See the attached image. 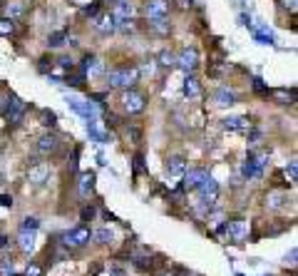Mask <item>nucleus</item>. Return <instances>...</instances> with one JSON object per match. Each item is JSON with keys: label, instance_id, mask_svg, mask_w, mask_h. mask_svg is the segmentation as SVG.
Returning <instances> with one entry per match:
<instances>
[{"label": "nucleus", "instance_id": "nucleus-30", "mask_svg": "<svg viewBox=\"0 0 298 276\" xmlns=\"http://www.w3.org/2000/svg\"><path fill=\"white\" fill-rule=\"evenodd\" d=\"M13 30H15V23H13L10 18H3V20H0V35H10Z\"/></svg>", "mask_w": 298, "mask_h": 276}, {"label": "nucleus", "instance_id": "nucleus-42", "mask_svg": "<svg viewBox=\"0 0 298 276\" xmlns=\"http://www.w3.org/2000/svg\"><path fill=\"white\" fill-rule=\"evenodd\" d=\"M179 5H181V8H189V5H191V0H179Z\"/></svg>", "mask_w": 298, "mask_h": 276}, {"label": "nucleus", "instance_id": "nucleus-13", "mask_svg": "<svg viewBox=\"0 0 298 276\" xmlns=\"http://www.w3.org/2000/svg\"><path fill=\"white\" fill-rule=\"evenodd\" d=\"M94 182H97V174L94 172H82L80 179H77V189H80V197L89 199V194L94 192Z\"/></svg>", "mask_w": 298, "mask_h": 276}, {"label": "nucleus", "instance_id": "nucleus-39", "mask_svg": "<svg viewBox=\"0 0 298 276\" xmlns=\"http://www.w3.org/2000/svg\"><path fill=\"white\" fill-rule=\"evenodd\" d=\"M77 157H80V150H75V152H72V162H70V169H72V172L77 169Z\"/></svg>", "mask_w": 298, "mask_h": 276}, {"label": "nucleus", "instance_id": "nucleus-22", "mask_svg": "<svg viewBox=\"0 0 298 276\" xmlns=\"http://www.w3.org/2000/svg\"><path fill=\"white\" fill-rule=\"evenodd\" d=\"M157 62H159V67H164V70L177 67V58H174V53H169V50H162L159 58H157Z\"/></svg>", "mask_w": 298, "mask_h": 276}, {"label": "nucleus", "instance_id": "nucleus-32", "mask_svg": "<svg viewBox=\"0 0 298 276\" xmlns=\"http://www.w3.org/2000/svg\"><path fill=\"white\" fill-rule=\"evenodd\" d=\"M286 174H288V179H296V177H298V162H296V159H291V162H288Z\"/></svg>", "mask_w": 298, "mask_h": 276}, {"label": "nucleus", "instance_id": "nucleus-38", "mask_svg": "<svg viewBox=\"0 0 298 276\" xmlns=\"http://www.w3.org/2000/svg\"><path fill=\"white\" fill-rule=\"evenodd\" d=\"M0 204H3V207H13V197H10V194H3V197H0Z\"/></svg>", "mask_w": 298, "mask_h": 276}, {"label": "nucleus", "instance_id": "nucleus-7", "mask_svg": "<svg viewBox=\"0 0 298 276\" xmlns=\"http://www.w3.org/2000/svg\"><path fill=\"white\" fill-rule=\"evenodd\" d=\"M196 65H199V53H196L194 48H184V50L179 53L177 67H181L186 75H189V72H194V70H196Z\"/></svg>", "mask_w": 298, "mask_h": 276}, {"label": "nucleus", "instance_id": "nucleus-16", "mask_svg": "<svg viewBox=\"0 0 298 276\" xmlns=\"http://www.w3.org/2000/svg\"><path fill=\"white\" fill-rule=\"evenodd\" d=\"M221 124H224V129H229V132H249V129H251V120H249V117H226Z\"/></svg>", "mask_w": 298, "mask_h": 276}, {"label": "nucleus", "instance_id": "nucleus-20", "mask_svg": "<svg viewBox=\"0 0 298 276\" xmlns=\"http://www.w3.org/2000/svg\"><path fill=\"white\" fill-rule=\"evenodd\" d=\"M18 246H20L25 254H30V251L35 249V232L23 229V232H20V237H18Z\"/></svg>", "mask_w": 298, "mask_h": 276}, {"label": "nucleus", "instance_id": "nucleus-27", "mask_svg": "<svg viewBox=\"0 0 298 276\" xmlns=\"http://www.w3.org/2000/svg\"><path fill=\"white\" fill-rule=\"evenodd\" d=\"M92 237L97 239V244H112V232L110 229H97Z\"/></svg>", "mask_w": 298, "mask_h": 276}, {"label": "nucleus", "instance_id": "nucleus-17", "mask_svg": "<svg viewBox=\"0 0 298 276\" xmlns=\"http://www.w3.org/2000/svg\"><path fill=\"white\" fill-rule=\"evenodd\" d=\"M184 172H186V162H184V157H169V159H167V174H169V177H174V179H177V177H181V174H184Z\"/></svg>", "mask_w": 298, "mask_h": 276}, {"label": "nucleus", "instance_id": "nucleus-43", "mask_svg": "<svg viewBox=\"0 0 298 276\" xmlns=\"http://www.w3.org/2000/svg\"><path fill=\"white\" fill-rule=\"evenodd\" d=\"M5 244H8V237H0V249H3Z\"/></svg>", "mask_w": 298, "mask_h": 276}, {"label": "nucleus", "instance_id": "nucleus-41", "mask_svg": "<svg viewBox=\"0 0 298 276\" xmlns=\"http://www.w3.org/2000/svg\"><path fill=\"white\" fill-rule=\"evenodd\" d=\"M276 97H281V102H288V97H293V95H288L286 90H278L276 92Z\"/></svg>", "mask_w": 298, "mask_h": 276}, {"label": "nucleus", "instance_id": "nucleus-3", "mask_svg": "<svg viewBox=\"0 0 298 276\" xmlns=\"http://www.w3.org/2000/svg\"><path fill=\"white\" fill-rule=\"evenodd\" d=\"M122 107L129 112V115H139L144 107H147V100H144V95L137 90H124V95H122Z\"/></svg>", "mask_w": 298, "mask_h": 276}, {"label": "nucleus", "instance_id": "nucleus-8", "mask_svg": "<svg viewBox=\"0 0 298 276\" xmlns=\"http://www.w3.org/2000/svg\"><path fill=\"white\" fill-rule=\"evenodd\" d=\"M216 232L219 234H229L234 242H243L246 234H249V226H246V221H229V224H221Z\"/></svg>", "mask_w": 298, "mask_h": 276}, {"label": "nucleus", "instance_id": "nucleus-21", "mask_svg": "<svg viewBox=\"0 0 298 276\" xmlns=\"http://www.w3.org/2000/svg\"><path fill=\"white\" fill-rule=\"evenodd\" d=\"M214 97H216L219 105H234L236 102V95L231 90H226V87H219V90L214 92Z\"/></svg>", "mask_w": 298, "mask_h": 276}, {"label": "nucleus", "instance_id": "nucleus-6", "mask_svg": "<svg viewBox=\"0 0 298 276\" xmlns=\"http://www.w3.org/2000/svg\"><path fill=\"white\" fill-rule=\"evenodd\" d=\"M196 189H199V197H202V202H204V204H209V207H211V204L216 202V197H219V182H216L211 174H209L207 179L199 184Z\"/></svg>", "mask_w": 298, "mask_h": 276}, {"label": "nucleus", "instance_id": "nucleus-11", "mask_svg": "<svg viewBox=\"0 0 298 276\" xmlns=\"http://www.w3.org/2000/svg\"><path fill=\"white\" fill-rule=\"evenodd\" d=\"M50 179V167L47 164H32L28 172V182L35 187H42V184Z\"/></svg>", "mask_w": 298, "mask_h": 276}, {"label": "nucleus", "instance_id": "nucleus-37", "mask_svg": "<svg viewBox=\"0 0 298 276\" xmlns=\"http://www.w3.org/2000/svg\"><path fill=\"white\" fill-rule=\"evenodd\" d=\"M254 90L256 92H268V87L261 82V77H256V80H254Z\"/></svg>", "mask_w": 298, "mask_h": 276}, {"label": "nucleus", "instance_id": "nucleus-25", "mask_svg": "<svg viewBox=\"0 0 298 276\" xmlns=\"http://www.w3.org/2000/svg\"><path fill=\"white\" fill-rule=\"evenodd\" d=\"M65 42H67V32H62V30L53 32V35L47 37V45H50V48H62Z\"/></svg>", "mask_w": 298, "mask_h": 276}, {"label": "nucleus", "instance_id": "nucleus-40", "mask_svg": "<svg viewBox=\"0 0 298 276\" xmlns=\"http://www.w3.org/2000/svg\"><path fill=\"white\" fill-rule=\"evenodd\" d=\"M94 216V207H85L82 209V219H92Z\"/></svg>", "mask_w": 298, "mask_h": 276}, {"label": "nucleus", "instance_id": "nucleus-44", "mask_svg": "<svg viewBox=\"0 0 298 276\" xmlns=\"http://www.w3.org/2000/svg\"><path fill=\"white\" fill-rule=\"evenodd\" d=\"M3 110H5V100L0 97V112H3Z\"/></svg>", "mask_w": 298, "mask_h": 276}, {"label": "nucleus", "instance_id": "nucleus-10", "mask_svg": "<svg viewBox=\"0 0 298 276\" xmlns=\"http://www.w3.org/2000/svg\"><path fill=\"white\" fill-rule=\"evenodd\" d=\"M181 177H184V182H181V187H184V189H196V187H199V184L209 177V172H207V169H202V167H196V169L184 172Z\"/></svg>", "mask_w": 298, "mask_h": 276}, {"label": "nucleus", "instance_id": "nucleus-5", "mask_svg": "<svg viewBox=\"0 0 298 276\" xmlns=\"http://www.w3.org/2000/svg\"><path fill=\"white\" fill-rule=\"evenodd\" d=\"M25 110H28V105L23 102V100H18V97H10L8 102H5V117H8V122L18 124L23 120V115H25Z\"/></svg>", "mask_w": 298, "mask_h": 276}, {"label": "nucleus", "instance_id": "nucleus-36", "mask_svg": "<svg viewBox=\"0 0 298 276\" xmlns=\"http://www.w3.org/2000/svg\"><path fill=\"white\" fill-rule=\"evenodd\" d=\"M25 276H42V269H40L37 264H30L28 271H25Z\"/></svg>", "mask_w": 298, "mask_h": 276}, {"label": "nucleus", "instance_id": "nucleus-24", "mask_svg": "<svg viewBox=\"0 0 298 276\" xmlns=\"http://www.w3.org/2000/svg\"><path fill=\"white\" fill-rule=\"evenodd\" d=\"M286 199H288L286 194H281V192H273V194L268 197L266 204L271 207V209H278V207H283V204H286Z\"/></svg>", "mask_w": 298, "mask_h": 276}, {"label": "nucleus", "instance_id": "nucleus-18", "mask_svg": "<svg viewBox=\"0 0 298 276\" xmlns=\"http://www.w3.org/2000/svg\"><path fill=\"white\" fill-rule=\"evenodd\" d=\"M58 137L55 134H42L40 140H37V152L40 154H53L58 150Z\"/></svg>", "mask_w": 298, "mask_h": 276}, {"label": "nucleus", "instance_id": "nucleus-15", "mask_svg": "<svg viewBox=\"0 0 298 276\" xmlns=\"http://www.w3.org/2000/svg\"><path fill=\"white\" fill-rule=\"evenodd\" d=\"M132 13H134V5L129 3V0H117L115 3V8H112V18L122 23V20H129L132 18Z\"/></svg>", "mask_w": 298, "mask_h": 276}, {"label": "nucleus", "instance_id": "nucleus-9", "mask_svg": "<svg viewBox=\"0 0 298 276\" xmlns=\"http://www.w3.org/2000/svg\"><path fill=\"white\" fill-rule=\"evenodd\" d=\"M264 164H266V157H249L246 159V164H243V177L246 179H256V177H261V172H264Z\"/></svg>", "mask_w": 298, "mask_h": 276}, {"label": "nucleus", "instance_id": "nucleus-19", "mask_svg": "<svg viewBox=\"0 0 298 276\" xmlns=\"http://www.w3.org/2000/svg\"><path fill=\"white\" fill-rule=\"evenodd\" d=\"M184 95L189 97V100H194V97H199L202 95V85H199V80L189 72L186 75V80H184Z\"/></svg>", "mask_w": 298, "mask_h": 276}, {"label": "nucleus", "instance_id": "nucleus-33", "mask_svg": "<svg viewBox=\"0 0 298 276\" xmlns=\"http://www.w3.org/2000/svg\"><path fill=\"white\" fill-rule=\"evenodd\" d=\"M144 172V157L142 154H134V174Z\"/></svg>", "mask_w": 298, "mask_h": 276}, {"label": "nucleus", "instance_id": "nucleus-12", "mask_svg": "<svg viewBox=\"0 0 298 276\" xmlns=\"http://www.w3.org/2000/svg\"><path fill=\"white\" fill-rule=\"evenodd\" d=\"M169 13V3L167 0H149L147 3V18L149 20H162Z\"/></svg>", "mask_w": 298, "mask_h": 276}, {"label": "nucleus", "instance_id": "nucleus-34", "mask_svg": "<svg viewBox=\"0 0 298 276\" xmlns=\"http://www.w3.org/2000/svg\"><path fill=\"white\" fill-rule=\"evenodd\" d=\"M152 25H154V30H159V32H169V25L164 23V18L162 20H149Z\"/></svg>", "mask_w": 298, "mask_h": 276}, {"label": "nucleus", "instance_id": "nucleus-29", "mask_svg": "<svg viewBox=\"0 0 298 276\" xmlns=\"http://www.w3.org/2000/svg\"><path fill=\"white\" fill-rule=\"evenodd\" d=\"M40 122L47 124V127H55V112H50V110H42V112H40Z\"/></svg>", "mask_w": 298, "mask_h": 276}, {"label": "nucleus", "instance_id": "nucleus-14", "mask_svg": "<svg viewBox=\"0 0 298 276\" xmlns=\"http://www.w3.org/2000/svg\"><path fill=\"white\" fill-rule=\"evenodd\" d=\"M92 20H94V28L102 32V35H112V32L117 30V20L112 18V13L110 15H94Z\"/></svg>", "mask_w": 298, "mask_h": 276}, {"label": "nucleus", "instance_id": "nucleus-1", "mask_svg": "<svg viewBox=\"0 0 298 276\" xmlns=\"http://www.w3.org/2000/svg\"><path fill=\"white\" fill-rule=\"evenodd\" d=\"M139 80V70L134 65H124V67H117L107 75V85L110 90H129L134 82Z\"/></svg>", "mask_w": 298, "mask_h": 276}, {"label": "nucleus", "instance_id": "nucleus-31", "mask_svg": "<svg viewBox=\"0 0 298 276\" xmlns=\"http://www.w3.org/2000/svg\"><path fill=\"white\" fill-rule=\"evenodd\" d=\"M37 226H40V219L37 216H28L23 221V229H28V232H37Z\"/></svg>", "mask_w": 298, "mask_h": 276}, {"label": "nucleus", "instance_id": "nucleus-23", "mask_svg": "<svg viewBox=\"0 0 298 276\" xmlns=\"http://www.w3.org/2000/svg\"><path fill=\"white\" fill-rule=\"evenodd\" d=\"M87 134L94 140V142H107V134L97 127V120H89L87 122Z\"/></svg>", "mask_w": 298, "mask_h": 276}, {"label": "nucleus", "instance_id": "nucleus-35", "mask_svg": "<svg viewBox=\"0 0 298 276\" xmlns=\"http://www.w3.org/2000/svg\"><path fill=\"white\" fill-rule=\"evenodd\" d=\"M85 15H87V18L100 15V3H92V5H87V8H85Z\"/></svg>", "mask_w": 298, "mask_h": 276}, {"label": "nucleus", "instance_id": "nucleus-28", "mask_svg": "<svg viewBox=\"0 0 298 276\" xmlns=\"http://www.w3.org/2000/svg\"><path fill=\"white\" fill-rule=\"evenodd\" d=\"M256 40L261 45H273V32L271 30H256Z\"/></svg>", "mask_w": 298, "mask_h": 276}, {"label": "nucleus", "instance_id": "nucleus-4", "mask_svg": "<svg viewBox=\"0 0 298 276\" xmlns=\"http://www.w3.org/2000/svg\"><path fill=\"white\" fill-rule=\"evenodd\" d=\"M67 105H70V110H75L77 115H82L85 120H97L100 117V107H97V102H92V100H67Z\"/></svg>", "mask_w": 298, "mask_h": 276}, {"label": "nucleus", "instance_id": "nucleus-26", "mask_svg": "<svg viewBox=\"0 0 298 276\" xmlns=\"http://www.w3.org/2000/svg\"><path fill=\"white\" fill-rule=\"evenodd\" d=\"M65 82H67V85H72V87H80V85L85 82V72H82V70H77V72L67 75V77H65Z\"/></svg>", "mask_w": 298, "mask_h": 276}, {"label": "nucleus", "instance_id": "nucleus-2", "mask_svg": "<svg viewBox=\"0 0 298 276\" xmlns=\"http://www.w3.org/2000/svg\"><path fill=\"white\" fill-rule=\"evenodd\" d=\"M89 239H92V232L85 226H77V229H70L62 234V244L67 249H82L85 244H89Z\"/></svg>", "mask_w": 298, "mask_h": 276}]
</instances>
